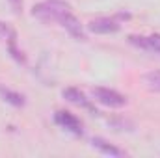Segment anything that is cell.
<instances>
[{
	"label": "cell",
	"mask_w": 160,
	"mask_h": 158,
	"mask_svg": "<svg viewBox=\"0 0 160 158\" xmlns=\"http://www.w3.org/2000/svg\"><path fill=\"white\" fill-rule=\"evenodd\" d=\"M65 11H69V6L60 0H45L32 7V15L39 21H58Z\"/></svg>",
	"instance_id": "6da1fadb"
},
{
	"label": "cell",
	"mask_w": 160,
	"mask_h": 158,
	"mask_svg": "<svg viewBox=\"0 0 160 158\" xmlns=\"http://www.w3.org/2000/svg\"><path fill=\"white\" fill-rule=\"evenodd\" d=\"M91 97H93V101H97L99 104L108 106V108H123L128 102L125 95L118 93L116 89H108V87H93Z\"/></svg>",
	"instance_id": "7a4b0ae2"
},
{
	"label": "cell",
	"mask_w": 160,
	"mask_h": 158,
	"mask_svg": "<svg viewBox=\"0 0 160 158\" xmlns=\"http://www.w3.org/2000/svg\"><path fill=\"white\" fill-rule=\"evenodd\" d=\"M119 28L121 24L116 17H99V19L89 21L88 24V30L93 34H116L119 32Z\"/></svg>",
	"instance_id": "3957f363"
},
{
	"label": "cell",
	"mask_w": 160,
	"mask_h": 158,
	"mask_svg": "<svg viewBox=\"0 0 160 158\" xmlns=\"http://www.w3.org/2000/svg\"><path fill=\"white\" fill-rule=\"evenodd\" d=\"M54 121H56L62 128L69 130V132H71V134H75V136H82V134H84V130H82V123H80L78 117H77V116H73L71 112L58 110V112L54 114Z\"/></svg>",
	"instance_id": "277c9868"
},
{
	"label": "cell",
	"mask_w": 160,
	"mask_h": 158,
	"mask_svg": "<svg viewBox=\"0 0 160 158\" xmlns=\"http://www.w3.org/2000/svg\"><path fill=\"white\" fill-rule=\"evenodd\" d=\"M58 22L75 37V39H78V41H86L88 37H86V32H84V26L80 24V21L71 13V9L69 11H65L60 19H58Z\"/></svg>",
	"instance_id": "5b68a950"
},
{
	"label": "cell",
	"mask_w": 160,
	"mask_h": 158,
	"mask_svg": "<svg viewBox=\"0 0 160 158\" xmlns=\"http://www.w3.org/2000/svg\"><path fill=\"white\" fill-rule=\"evenodd\" d=\"M91 145H93L99 153L108 155V156H127V153H125L123 149L116 147V145L110 143V141H106L104 138H93V140H91Z\"/></svg>",
	"instance_id": "8992f818"
},
{
	"label": "cell",
	"mask_w": 160,
	"mask_h": 158,
	"mask_svg": "<svg viewBox=\"0 0 160 158\" xmlns=\"http://www.w3.org/2000/svg\"><path fill=\"white\" fill-rule=\"evenodd\" d=\"M62 97L65 99V101H69L71 104H77V106H82V108H89L91 104H89V99L80 91L77 87H65L63 91H62Z\"/></svg>",
	"instance_id": "52a82bcc"
},
{
	"label": "cell",
	"mask_w": 160,
	"mask_h": 158,
	"mask_svg": "<svg viewBox=\"0 0 160 158\" xmlns=\"http://www.w3.org/2000/svg\"><path fill=\"white\" fill-rule=\"evenodd\" d=\"M0 97H2L8 104H11V106H15V108H22V106L26 104L24 95H21V93L13 91V89H9V87H4V86H0Z\"/></svg>",
	"instance_id": "ba28073f"
},
{
	"label": "cell",
	"mask_w": 160,
	"mask_h": 158,
	"mask_svg": "<svg viewBox=\"0 0 160 158\" xmlns=\"http://www.w3.org/2000/svg\"><path fill=\"white\" fill-rule=\"evenodd\" d=\"M143 84L149 87V89H153V91H160V71H149V73H145L143 77Z\"/></svg>",
	"instance_id": "9c48e42d"
},
{
	"label": "cell",
	"mask_w": 160,
	"mask_h": 158,
	"mask_svg": "<svg viewBox=\"0 0 160 158\" xmlns=\"http://www.w3.org/2000/svg\"><path fill=\"white\" fill-rule=\"evenodd\" d=\"M0 39H2V41H8V43H11V41L17 39V34H15V30H13L9 24L2 22V21H0Z\"/></svg>",
	"instance_id": "30bf717a"
},
{
	"label": "cell",
	"mask_w": 160,
	"mask_h": 158,
	"mask_svg": "<svg viewBox=\"0 0 160 158\" xmlns=\"http://www.w3.org/2000/svg\"><path fill=\"white\" fill-rule=\"evenodd\" d=\"M128 43L134 45V47H138V48H142V50H147L149 52V41H147V37H143V36H128Z\"/></svg>",
	"instance_id": "8fae6325"
},
{
	"label": "cell",
	"mask_w": 160,
	"mask_h": 158,
	"mask_svg": "<svg viewBox=\"0 0 160 158\" xmlns=\"http://www.w3.org/2000/svg\"><path fill=\"white\" fill-rule=\"evenodd\" d=\"M8 50H9V54H11V58H13L15 62H19V63H26V58H24V54L15 47V41L8 43Z\"/></svg>",
	"instance_id": "7c38bea8"
},
{
	"label": "cell",
	"mask_w": 160,
	"mask_h": 158,
	"mask_svg": "<svg viewBox=\"0 0 160 158\" xmlns=\"http://www.w3.org/2000/svg\"><path fill=\"white\" fill-rule=\"evenodd\" d=\"M147 41H149V52H157V54H160V34L149 36Z\"/></svg>",
	"instance_id": "4fadbf2b"
},
{
	"label": "cell",
	"mask_w": 160,
	"mask_h": 158,
	"mask_svg": "<svg viewBox=\"0 0 160 158\" xmlns=\"http://www.w3.org/2000/svg\"><path fill=\"white\" fill-rule=\"evenodd\" d=\"M9 4H11V9H13L17 15L22 11V0H9Z\"/></svg>",
	"instance_id": "5bb4252c"
}]
</instances>
